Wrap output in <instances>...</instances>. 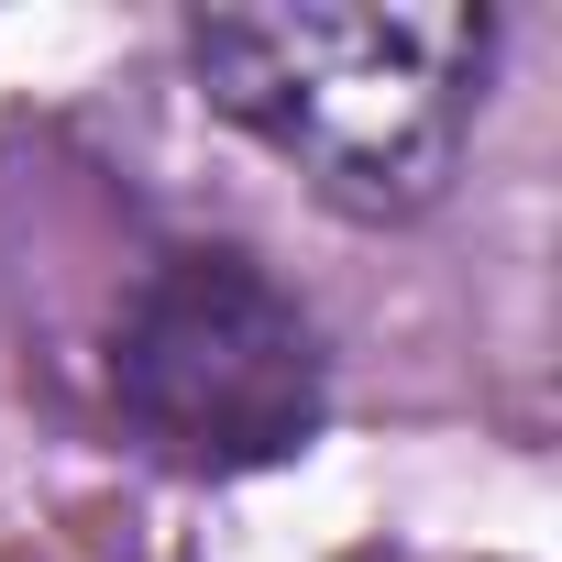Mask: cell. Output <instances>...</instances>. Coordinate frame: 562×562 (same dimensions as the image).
<instances>
[{
    "label": "cell",
    "mask_w": 562,
    "mask_h": 562,
    "mask_svg": "<svg viewBox=\"0 0 562 562\" xmlns=\"http://www.w3.org/2000/svg\"><path fill=\"white\" fill-rule=\"evenodd\" d=\"M188 67L221 122L342 221H419L485 111L496 12L474 0H299V12H199Z\"/></svg>",
    "instance_id": "6da1fadb"
},
{
    "label": "cell",
    "mask_w": 562,
    "mask_h": 562,
    "mask_svg": "<svg viewBox=\"0 0 562 562\" xmlns=\"http://www.w3.org/2000/svg\"><path fill=\"white\" fill-rule=\"evenodd\" d=\"M111 397L155 463L265 474L321 441L331 353L299 288H276L243 243H177L133 276L111 321Z\"/></svg>",
    "instance_id": "7a4b0ae2"
}]
</instances>
